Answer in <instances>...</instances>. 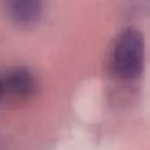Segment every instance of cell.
<instances>
[{"mask_svg":"<svg viewBox=\"0 0 150 150\" xmlns=\"http://www.w3.org/2000/svg\"><path fill=\"white\" fill-rule=\"evenodd\" d=\"M145 59L143 37L136 28H126L115 38L110 56L112 74L120 80H134L142 75Z\"/></svg>","mask_w":150,"mask_h":150,"instance_id":"cell-1","label":"cell"},{"mask_svg":"<svg viewBox=\"0 0 150 150\" xmlns=\"http://www.w3.org/2000/svg\"><path fill=\"white\" fill-rule=\"evenodd\" d=\"M0 80H2L4 96H11L18 100L28 98L37 89L35 75L25 67H14L5 70L4 74H0Z\"/></svg>","mask_w":150,"mask_h":150,"instance_id":"cell-2","label":"cell"},{"mask_svg":"<svg viewBox=\"0 0 150 150\" xmlns=\"http://www.w3.org/2000/svg\"><path fill=\"white\" fill-rule=\"evenodd\" d=\"M2 11L11 23L30 26L40 19L44 0H2Z\"/></svg>","mask_w":150,"mask_h":150,"instance_id":"cell-3","label":"cell"},{"mask_svg":"<svg viewBox=\"0 0 150 150\" xmlns=\"http://www.w3.org/2000/svg\"><path fill=\"white\" fill-rule=\"evenodd\" d=\"M2 98H4V89H2V80H0V101H2Z\"/></svg>","mask_w":150,"mask_h":150,"instance_id":"cell-4","label":"cell"}]
</instances>
